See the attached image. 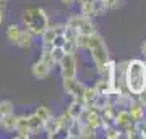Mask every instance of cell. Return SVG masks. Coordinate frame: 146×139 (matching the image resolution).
I'll return each instance as SVG.
<instances>
[{
	"mask_svg": "<svg viewBox=\"0 0 146 139\" xmlns=\"http://www.w3.org/2000/svg\"><path fill=\"white\" fill-rule=\"evenodd\" d=\"M42 131L46 133L47 138H57L58 133H62V121H60V117H54L52 115V117L44 123V129H42Z\"/></svg>",
	"mask_w": 146,
	"mask_h": 139,
	"instance_id": "7",
	"label": "cell"
},
{
	"mask_svg": "<svg viewBox=\"0 0 146 139\" xmlns=\"http://www.w3.org/2000/svg\"><path fill=\"white\" fill-rule=\"evenodd\" d=\"M20 32H21V28L18 24H10L7 28V39H8L11 44H15L18 36H20Z\"/></svg>",
	"mask_w": 146,
	"mask_h": 139,
	"instance_id": "17",
	"label": "cell"
},
{
	"mask_svg": "<svg viewBox=\"0 0 146 139\" xmlns=\"http://www.w3.org/2000/svg\"><path fill=\"white\" fill-rule=\"evenodd\" d=\"M65 24L72 26L75 31L81 34V36H89V34H94L96 31V26H94L93 20H91V16H86V15H72L68 18V21Z\"/></svg>",
	"mask_w": 146,
	"mask_h": 139,
	"instance_id": "4",
	"label": "cell"
},
{
	"mask_svg": "<svg viewBox=\"0 0 146 139\" xmlns=\"http://www.w3.org/2000/svg\"><path fill=\"white\" fill-rule=\"evenodd\" d=\"M23 24L29 34H33L34 37L41 36L44 29L49 26V16H47L46 10L41 7H31L23 11Z\"/></svg>",
	"mask_w": 146,
	"mask_h": 139,
	"instance_id": "3",
	"label": "cell"
},
{
	"mask_svg": "<svg viewBox=\"0 0 146 139\" xmlns=\"http://www.w3.org/2000/svg\"><path fill=\"white\" fill-rule=\"evenodd\" d=\"M33 39H34L33 34H29L26 29H21L20 36H18V39H16V42H15V45L20 47V49H29V47L33 45Z\"/></svg>",
	"mask_w": 146,
	"mask_h": 139,
	"instance_id": "14",
	"label": "cell"
},
{
	"mask_svg": "<svg viewBox=\"0 0 146 139\" xmlns=\"http://www.w3.org/2000/svg\"><path fill=\"white\" fill-rule=\"evenodd\" d=\"M0 2H3V3H5V2H8V0H0Z\"/></svg>",
	"mask_w": 146,
	"mask_h": 139,
	"instance_id": "27",
	"label": "cell"
},
{
	"mask_svg": "<svg viewBox=\"0 0 146 139\" xmlns=\"http://www.w3.org/2000/svg\"><path fill=\"white\" fill-rule=\"evenodd\" d=\"M76 45L78 49H88L89 53H91V58H93V63L98 73L102 70L106 63L110 60L109 57V50H107V45H106L104 39L101 34L94 32V34H89V36H81L78 34L76 37Z\"/></svg>",
	"mask_w": 146,
	"mask_h": 139,
	"instance_id": "1",
	"label": "cell"
},
{
	"mask_svg": "<svg viewBox=\"0 0 146 139\" xmlns=\"http://www.w3.org/2000/svg\"><path fill=\"white\" fill-rule=\"evenodd\" d=\"M16 120H18V115H15V112L10 115H7L5 118L2 120V128L5 129V131H8V133H13V129H15L16 126Z\"/></svg>",
	"mask_w": 146,
	"mask_h": 139,
	"instance_id": "15",
	"label": "cell"
},
{
	"mask_svg": "<svg viewBox=\"0 0 146 139\" xmlns=\"http://www.w3.org/2000/svg\"><path fill=\"white\" fill-rule=\"evenodd\" d=\"M84 89H86V84L78 81L76 78H67V79H63V91L68 96H72L73 99L81 100L83 94H84Z\"/></svg>",
	"mask_w": 146,
	"mask_h": 139,
	"instance_id": "6",
	"label": "cell"
},
{
	"mask_svg": "<svg viewBox=\"0 0 146 139\" xmlns=\"http://www.w3.org/2000/svg\"><path fill=\"white\" fill-rule=\"evenodd\" d=\"M50 53H52V58L54 62H55V65H57L60 60H62V57L67 53V52L63 50V47H52V50H50Z\"/></svg>",
	"mask_w": 146,
	"mask_h": 139,
	"instance_id": "23",
	"label": "cell"
},
{
	"mask_svg": "<svg viewBox=\"0 0 146 139\" xmlns=\"http://www.w3.org/2000/svg\"><path fill=\"white\" fill-rule=\"evenodd\" d=\"M130 123H133V121H131L128 108H117V113H115V126L120 129H123Z\"/></svg>",
	"mask_w": 146,
	"mask_h": 139,
	"instance_id": "12",
	"label": "cell"
},
{
	"mask_svg": "<svg viewBox=\"0 0 146 139\" xmlns=\"http://www.w3.org/2000/svg\"><path fill=\"white\" fill-rule=\"evenodd\" d=\"M107 11V7H106L104 0H94L93 3V16H101Z\"/></svg>",
	"mask_w": 146,
	"mask_h": 139,
	"instance_id": "20",
	"label": "cell"
},
{
	"mask_svg": "<svg viewBox=\"0 0 146 139\" xmlns=\"http://www.w3.org/2000/svg\"><path fill=\"white\" fill-rule=\"evenodd\" d=\"M28 126H29L31 136L33 134H39L44 129V121L36 113H31V115H28Z\"/></svg>",
	"mask_w": 146,
	"mask_h": 139,
	"instance_id": "13",
	"label": "cell"
},
{
	"mask_svg": "<svg viewBox=\"0 0 146 139\" xmlns=\"http://www.w3.org/2000/svg\"><path fill=\"white\" fill-rule=\"evenodd\" d=\"M96 131H98L96 128L89 126L83 121V125H81V138H96Z\"/></svg>",
	"mask_w": 146,
	"mask_h": 139,
	"instance_id": "22",
	"label": "cell"
},
{
	"mask_svg": "<svg viewBox=\"0 0 146 139\" xmlns=\"http://www.w3.org/2000/svg\"><path fill=\"white\" fill-rule=\"evenodd\" d=\"M106 133L104 136L107 139H119V138H123V131L120 128H117V126H110V128H106L104 129Z\"/></svg>",
	"mask_w": 146,
	"mask_h": 139,
	"instance_id": "19",
	"label": "cell"
},
{
	"mask_svg": "<svg viewBox=\"0 0 146 139\" xmlns=\"http://www.w3.org/2000/svg\"><path fill=\"white\" fill-rule=\"evenodd\" d=\"M81 125H83V120L72 118V121H70L68 126H67V131H65V138H68V139H80L81 138Z\"/></svg>",
	"mask_w": 146,
	"mask_h": 139,
	"instance_id": "10",
	"label": "cell"
},
{
	"mask_svg": "<svg viewBox=\"0 0 146 139\" xmlns=\"http://www.w3.org/2000/svg\"><path fill=\"white\" fill-rule=\"evenodd\" d=\"M57 65L60 67L62 79H67V78H76L78 67H76V58H75V53H65V55L62 57V60H60Z\"/></svg>",
	"mask_w": 146,
	"mask_h": 139,
	"instance_id": "5",
	"label": "cell"
},
{
	"mask_svg": "<svg viewBox=\"0 0 146 139\" xmlns=\"http://www.w3.org/2000/svg\"><path fill=\"white\" fill-rule=\"evenodd\" d=\"M141 53L145 55V62H146V41L141 44Z\"/></svg>",
	"mask_w": 146,
	"mask_h": 139,
	"instance_id": "26",
	"label": "cell"
},
{
	"mask_svg": "<svg viewBox=\"0 0 146 139\" xmlns=\"http://www.w3.org/2000/svg\"><path fill=\"white\" fill-rule=\"evenodd\" d=\"M50 71H52V68L49 67V65H46L41 58L36 60V62L31 65V73L36 79H46V78L50 74Z\"/></svg>",
	"mask_w": 146,
	"mask_h": 139,
	"instance_id": "9",
	"label": "cell"
},
{
	"mask_svg": "<svg viewBox=\"0 0 146 139\" xmlns=\"http://www.w3.org/2000/svg\"><path fill=\"white\" fill-rule=\"evenodd\" d=\"M80 2V13L86 16H93V3L94 0H78Z\"/></svg>",
	"mask_w": 146,
	"mask_h": 139,
	"instance_id": "18",
	"label": "cell"
},
{
	"mask_svg": "<svg viewBox=\"0 0 146 139\" xmlns=\"http://www.w3.org/2000/svg\"><path fill=\"white\" fill-rule=\"evenodd\" d=\"M13 133H15V138H18V139L31 138V131H29V126H28V117L26 115L18 117V120H16V126H15V129H13Z\"/></svg>",
	"mask_w": 146,
	"mask_h": 139,
	"instance_id": "8",
	"label": "cell"
},
{
	"mask_svg": "<svg viewBox=\"0 0 146 139\" xmlns=\"http://www.w3.org/2000/svg\"><path fill=\"white\" fill-rule=\"evenodd\" d=\"M60 2H62L63 5L70 7V5H73V3H75V2H76V0H60Z\"/></svg>",
	"mask_w": 146,
	"mask_h": 139,
	"instance_id": "25",
	"label": "cell"
},
{
	"mask_svg": "<svg viewBox=\"0 0 146 139\" xmlns=\"http://www.w3.org/2000/svg\"><path fill=\"white\" fill-rule=\"evenodd\" d=\"M15 110H13V103L10 100H2L0 102V125H2V120L5 118L7 115L13 113Z\"/></svg>",
	"mask_w": 146,
	"mask_h": 139,
	"instance_id": "16",
	"label": "cell"
},
{
	"mask_svg": "<svg viewBox=\"0 0 146 139\" xmlns=\"http://www.w3.org/2000/svg\"><path fill=\"white\" fill-rule=\"evenodd\" d=\"M104 3L107 7V10H114L120 5V0H104Z\"/></svg>",
	"mask_w": 146,
	"mask_h": 139,
	"instance_id": "24",
	"label": "cell"
},
{
	"mask_svg": "<svg viewBox=\"0 0 146 139\" xmlns=\"http://www.w3.org/2000/svg\"><path fill=\"white\" fill-rule=\"evenodd\" d=\"M123 84L127 91L133 96H138L146 89V62L133 58L125 63L123 70Z\"/></svg>",
	"mask_w": 146,
	"mask_h": 139,
	"instance_id": "2",
	"label": "cell"
},
{
	"mask_svg": "<svg viewBox=\"0 0 146 139\" xmlns=\"http://www.w3.org/2000/svg\"><path fill=\"white\" fill-rule=\"evenodd\" d=\"M84 110H86V107H84L83 100H78V99H73V102L68 105L67 108V113L70 118H83V113Z\"/></svg>",
	"mask_w": 146,
	"mask_h": 139,
	"instance_id": "11",
	"label": "cell"
},
{
	"mask_svg": "<svg viewBox=\"0 0 146 139\" xmlns=\"http://www.w3.org/2000/svg\"><path fill=\"white\" fill-rule=\"evenodd\" d=\"M34 113L37 115V117H39V118L42 120V121H44V123H46L47 120L50 118V117H52V112H50V110H49V108L46 107V105H41V107H37V110L36 112H34Z\"/></svg>",
	"mask_w": 146,
	"mask_h": 139,
	"instance_id": "21",
	"label": "cell"
}]
</instances>
